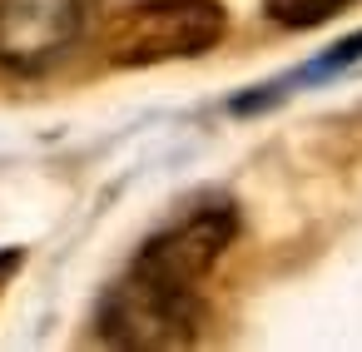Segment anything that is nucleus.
<instances>
[{
	"label": "nucleus",
	"mask_w": 362,
	"mask_h": 352,
	"mask_svg": "<svg viewBox=\"0 0 362 352\" xmlns=\"http://www.w3.org/2000/svg\"><path fill=\"white\" fill-rule=\"evenodd\" d=\"M347 6H352V0H263L268 20L283 25V30H313V25L342 16Z\"/></svg>",
	"instance_id": "nucleus-5"
},
{
	"label": "nucleus",
	"mask_w": 362,
	"mask_h": 352,
	"mask_svg": "<svg viewBox=\"0 0 362 352\" xmlns=\"http://www.w3.org/2000/svg\"><path fill=\"white\" fill-rule=\"evenodd\" d=\"M223 35H228V11L218 0H139L110 20L105 60L119 70L199 60Z\"/></svg>",
	"instance_id": "nucleus-1"
},
{
	"label": "nucleus",
	"mask_w": 362,
	"mask_h": 352,
	"mask_svg": "<svg viewBox=\"0 0 362 352\" xmlns=\"http://www.w3.org/2000/svg\"><path fill=\"white\" fill-rule=\"evenodd\" d=\"M233 233H238L233 204H209V209L169 223L164 233H154L129 268L164 283V288H174V293H199L204 278L214 273V263L228 253Z\"/></svg>",
	"instance_id": "nucleus-3"
},
{
	"label": "nucleus",
	"mask_w": 362,
	"mask_h": 352,
	"mask_svg": "<svg viewBox=\"0 0 362 352\" xmlns=\"http://www.w3.org/2000/svg\"><path fill=\"white\" fill-rule=\"evenodd\" d=\"M90 0H0V65L40 75L85 35Z\"/></svg>",
	"instance_id": "nucleus-4"
},
{
	"label": "nucleus",
	"mask_w": 362,
	"mask_h": 352,
	"mask_svg": "<svg viewBox=\"0 0 362 352\" xmlns=\"http://www.w3.org/2000/svg\"><path fill=\"white\" fill-rule=\"evenodd\" d=\"M21 268H25V248H0V303H6L11 283L21 278Z\"/></svg>",
	"instance_id": "nucleus-6"
},
{
	"label": "nucleus",
	"mask_w": 362,
	"mask_h": 352,
	"mask_svg": "<svg viewBox=\"0 0 362 352\" xmlns=\"http://www.w3.org/2000/svg\"><path fill=\"white\" fill-rule=\"evenodd\" d=\"M199 293H174L134 268H124V278L105 293L100 303V337L110 347H129V352H164V347H189L199 337Z\"/></svg>",
	"instance_id": "nucleus-2"
}]
</instances>
